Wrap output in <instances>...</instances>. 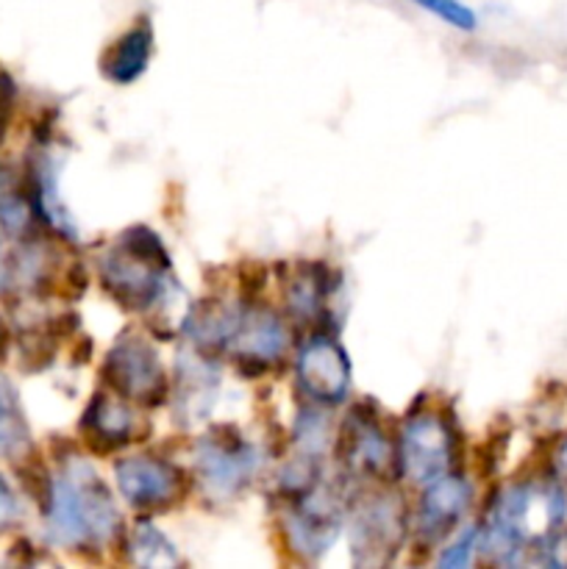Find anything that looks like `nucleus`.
<instances>
[{"mask_svg":"<svg viewBox=\"0 0 567 569\" xmlns=\"http://www.w3.org/2000/svg\"><path fill=\"white\" fill-rule=\"evenodd\" d=\"M48 537L70 550L106 548L120 528L111 492L87 461H64L48 483Z\"/></svg>","mask_w":567,"mask_h":569,"instance_id":"nucleus-1","label":"nucleus"},{"mask_svg":"<svg viewBox=\"0 0 567 569\" xmlns=\"http://www.w3.org/2000/svg\"><path fill=\"white\" fill-rule=\"evenodd\" d=\"M565 492L556 483H515L504 489L478 531V553L495 565H515L531 545L545 548L565 522Z\"/></svg>","mask_w":567,"mask_h":569,"instance_id":"nucleus-2","label":"nucleus"},{"mask_svg":"<svg viewBox=\"0 0 567 569\" xmlns=\"http://www.w3.org/2000/svg\"><path fill=\"white\" fill-rule=\"evenodd\" d=\"M187 337L198 350H220L239 370L265 372L284 359L289 333L270 309L200 306L187 322Z\"/></svg>","mask_w":567,"mask_h":569,"instance_id":"nucleus-3","label":"nucleus"},{"mask_svg":"<svg viewBox=\"0 0 567 569\" xmlns=\"http://www.w3.org/2000/svg\"><path fill=\"white\" fill-rule=\"evenodd\" d=\"M170 256L150 228H131L100 259L103 289L131 311H148L167 298L170 289Z\"/></svg>","mask_w":567,"mask_h":569,"instance_id":"nucleus-4","label":"nucleus"},{"mask_svg":"<svg viewBox=\"0 0 567 569\" xmlns=\"http://www.w3.org/2000/svg\"><path fill=\"white\" fill-rule=\"evenodd\" d=\"M259 467V453L242 433L220 428L206 433L195 445V478L200 489L215 503L233 500L253 478Z\"/></svg>","mask_w":567,"mask_h":569,"instance_id":"nucleus-5","label":"nucleus"},{"mask_svg":"<svg viewBox=\"0 0 567 569\" xmlns=\"http://www.w3.org/2000/svg\"><path fill=\"white\" fill-rule=\"evenodd\" d=\"M103 378L122 400L159 406L167 398V372L159 350L137 333H122L103 361Z\"/></svg>","mask_w":567,"mask_h":569,"instance_id":"nucleus-6","label":"nucleus"},{"mask_svg":"<svg viewBox=\"0 0 567 569\" xmlns=\"http://www.w3.org/2000/svg\"><path fill=\"white\" fill-rule=\"evenodd\" d=\"M406 520L395 495H372L350 517V553L359 567H387L404 545Z\"/></svg>","mask_w":567,"mask_h":569,"instance_id":"nucleus-7","label":"nucleus"},{"mask_svg":"<svg viewBox=\"0 0 567 569\" xmlns=\"http://www.w3.org/2000/svg\"><path fill=\"white\" fill-rule=\"evenodd\" d=\"M456 437L454 428L437 415H415L404 426L398 439V465L411 483L437 481L454 467Z\"/></svg>","mask_w":567,"mask_h":569,"instance_id":"nucleus-8","label":"nucleus"},{"mask_svg":"<svg viewBox=\"0 0 567 569\" xmlns=\"http://www.w3.org/2000/svg\"><path fill=\"white\" fill-rule=\"evenodd\" d=\"M342 528V503L331 489L317 483L300 489L298 500L284 515V533L289 548L304 559H320Z\"/></svg>","mask_w":567,"mask_h":569,"instance_id":"nucleus-9","label":"nucleus"},{"mask_svg":"<svg viewBox=\"0 0 567 569\" xmlns=\"http://www.w3.org/2000/svg\"><path fill=\"white\" fill-rule=\"evenodd\" d=\"M117 489L131 509L161 511L176 503L183 489L181 470L156 456H131L117 461Z\"/></svg>","mask_w":567,"mask_h":569,"instance_id":"nucleus-10","label":"nucleus"},{"mask_svg":"<svg viewBox=\"0 0 567 569\" xmlns=\"http://www.w3.org/2000/svg\"><path fill=\"white\" fill-rule=\"evenodd\" d=\"M300 389L315 403H342L350 389V359L331 337H311L298 356Z\"/></svg>","mask_w":567,"mask_h":569,"instance_id":"nucleus-11","label":"nucleus"},{"mask_svg":"<svg viewBox=\"0 0 567 569\" xmlns=\"http://www.w3.org/2000/svg\"><path fill=\"white\" fill-rule=\"evenodd\" d=\"M472 503V483L461 476H442L426 483L420 511H417V539L422 545L442 542L459 528Z\"/></svg>","mask_w":567,"mask_h":569,"instance_id":"nucleus-12","label":"nucleus"},{"mask_svg":"<svg viewBox=\"0 0 567 569\" xmlns=\"http://www.w3.org/2000/svg\"><path fill=\"white\" fill-rule=\"evenodd\" d=\"M342 461L354 476L384 478L395 467V448L376 417L356 411L342 437Z\"/></svg>","mask_w":567,"mask_h":569,"instance_id":"nucleus-13","label":"nucleus"},{"mask_svg":"<svg viewBox=\"0 0 567 569\" xmlns=\"http://www.w3.org/2000/svg\"><path fill=\"white\" fill-rule=\"evenodd\" d=\"M81 431L87 437V442L92 445L100 453H109V450L122 448V445L131 442L133 433V415L122 398H109L106 392H98L89 400L87 411L81 417Z\"/></svg>","mask_w":567,"mask_h":569,"instance_id":"nucleus-14","label":"nucleus"},{"mask_svg":"<svg viewBox=\"0 0 567 569\" xmlns=\"http://www.w3.org/2000/svg\"><path fill=\"white\" fill-rule=\"evenodd\" d=\"M150 53H153V28L148 22H137L117 42H111L106 48L103 61H100V72L111 83L126 87V83H133L148 70Z\"/></svg>","mask_w":567,"mask_h":569,"instance_id":"nucleus-15","label":"nucleus"},{"mask_svg":"<svg viewBox=\"0 0 567 569\" xmlns=\"http://www.w3.org/2000/svg\"><path fill=\"white\" fill-rule=\"evenodd\" d=\"M31 453V431L22 417L20 400L6 378H0V456L9 461H22Z\"/></svg>","mask_w":567,"mask_h":569,"instance_id":"nucleus-16","label":"nucleus"},{"mask_svg":"<svg viewBox=\"0 0 567 569\" xmlns=\"http://www.w3.org/2000/svg\"><path fill=\"white\" fill-rule=\"evenodd\" d=\"M126 553L137 567L165 569L181 565V556H178L176 545H172L153 522H137V526H133V531L128 533L126 539Z\"/></svg>","mask_w":567,"mask_h":569,"instance_id":"nucleus-17","label":"nucleus"},{"mask_svg":"<svg viewBox=\"0 0 567 569\" xmlns=\"http://www.w3.org/2000/svg\"><path fill=\"white\" fill-rule=\"evenodd\" d=\"M326 298H328V276L322 267H300L298 276H292L287 287V300L289 309L295 311L304 320H315L326 311Z\"/></svg>","mask_w":567,"mask_h":569,"instance_id":"nucleus-18","label":"nucleus"},{"mask_svg":"<svg viewBox=\"0 0 567 569\" xmlns=\"http://www.w3.org/2000/svg\"><path fill=\"white\" fill-rule=\"evenodd\" d=\"M31 222V206H28L26 194L14 189L11 183L0 187V226L9 233H22Z\"/></svg>","mask_w":567,"mask_h":569,"instance_id":"nucleus-19","label":"nucleus"},{"mask_svg":"<svg viewBox=\"0 0 567 569\" xmlns=\"http://www.w3.org/2000/svg\"><path fill=\"white\" fill-rule=\"evenodd\" d=\"M420 9L431 11L434 17H439L448 26L459 28V31H472L476 28V14H472L470 6H465L461 0H411Z\"/></svg>","mask_w":567,"mask_h":569,"instance_id":"nucleus-20","label":"nucleus"},{"mask_svg":"<svg viewBox=\"0 0 567 569\" xmlns=\"http://www.w3.org/2000/svg\"><path fill=\"white\" fill-rule=\"evenodd\" d=\"M476 550H478V528L467 526L465 531L456 537V542L442 550V556H439V567H450V569L467 567Z\"/></svg>","mask_w":567,"mask_h":569,"instance_id":"nucleus-21","label":"nucleus"},{"mask_svg":"<svg viewBox=\"0 0 567 569\" xmlns=\"http://www.w3.org/2000/svg\"><path fill=\"white\" fill-rule=\"evenodd\" d=\"M20 515V500L11 492L9 483L3 481V476H0V531H9L11 526H17Z\"/></svg>","mask_w":567,"mask_h":569,"instance_id":"nucleus-22","label":"nucleus"},{"mask_svg":"<svg viewBox=\"0 0 567 569\" xmlns=\"http://www.w3.org/2000/svg\"><path fill=\"white\" fill-rule=\"evenodd\" d=\"M545 550H548L550 565L567 567V531H556L554 537L545 542Z\"/></svg>","mask_w":567,"mask_h":569,"instance_id":"nucleus-23","label":"nucleus"},{"mask_svg":"<svg viewBox=\"0 0 567 569\" xmlns=\"http://www.w3.org/2000/svg\"><path fill=\"white\" fill-rule=\"evenodd\" d=\"M556 472H559L561 481L567 483V437L565 442L559 445V450H556Z\"/></svg>","mask_w":567,"mask_h":569,"instance_id":"nucleus-24","label":"nucleus"},{"mask_svg":"<svg viewBox=\"0 0 567 569\" xmlns=\"http://www.w3.org/2000/svg\"><path fill=\"white\" fill-rule=\"evenodd\" d=\"M6 342H9V337H6V326H3V320H0V356H3Z\"/></svg>","mask_w":567,"mask_h":569,"instance_id":"nucleus-25","label":"nucleus"},{"mask_svg":"<svg viewBox=\"0 0 567 569\" xmlns=\"http://www.w3.org/2000/svg\"><path fill=\"white\" fill-rule=\"evenodd\" d=\"M0 272H3V256H0Z\"/></svg>","mask_w":567,"mask_h":569,"instance_id":"nucleus-26","label":"nucleus"}]
</instances>
